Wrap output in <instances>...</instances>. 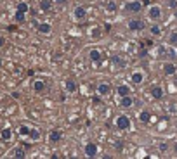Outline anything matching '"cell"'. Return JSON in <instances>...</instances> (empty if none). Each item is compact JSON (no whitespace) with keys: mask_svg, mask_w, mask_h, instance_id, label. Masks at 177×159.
<instances>
[{"mask_svg":"<svg viewBox=\"0 0 177 159\" xmlns=\"http://www.w3.org/2000/svg\"><path fill=\"white\" fill-rule=\"evenodd\" d=\"M125 12H129V14H139L142 11V2L141 0H129L127 4H125Z\"/></svg>","mask_w":177,"mask_h":159,"instance_id":"obj_1","label":"cell"},{"mask_svg":"<svg viewBox=\"0 0 177 159\" xmlns=\"http://www.w3.org/2000/svg\"><path fill=\"white\" fill-rule=\"evenodd\" d=\"M96 92H97V95H101V97H108V95H111V92H113V87L109 81H99L96 87Z\"/></svg>","mask_w":177,"mask_h":159,"instance_id":"obj_2","label":"cell"},{"mask_svg":"<svg viewBox=\"0 0 177 159\" xmlns=\"http://www.w3.org/2000/svg\"><path fill=\"white\" fill-rule=\"evenodd\" d=\"M130 118L127 116V114H120V116L115 119V126L118 128V130H122V132H125V130H129L130 128Z\"/></svg>","mask_w":177,"mask_h":159,"instance_id":"obj_3","label":"cell"},{"mask_svg":"<svg viewBox=\"0 0 177 159\" xmlns=\"http://www.w3.org/2000/svg\"><path fill=\"white\" fill-rule=\"evenodd\" d=\"M148 19H149V21H160L161 19V7L151 5L149 9H148Z\"/></svg>","mask_w":177,"mask_h":159,"instance_id":"obj_4","label":"cell"},{"mask_svg":"<svg viewBox=\"0 0 177 159\" xmlns=\"http://www.w3.org/2000/svg\"><path fill=\"white\" fill-rule=\"evenodd\" d=\"M83 152H85L87 157H97L99 147H97V143H94V142H87L85 147H83Z\"/></svg>","mask_w":177,"mask_h":159,"instance_id":"obj_5","label":"cell"},{"mask_svg":"<svg viewBox=\"0 0 177 159\" xmlns=\"http://www.w3.org/2000/svg\"><path fill=\"white\" fill-rule=\"evenodd\" d=\"M85 17H87V9L83 5H76L75 9H73V19H75L76 23L85 21Z\"/></svg>","mask_w":177,"mask_h":159,"instance_id":"obj_6","label":"cell"},{"mask_svg":"<svg viewBox=\"0 0 177 159\" xmlns=\"http://www.w3.org/2000/svg\"><path fill=\"white\" fill-rule=\"evenodd\" d=\"M127 28H129V31H141V30H144V21L134 17V19H130L127 23Z\"/></svg>","mask_w":177,"mask_h":159,"instance_id":"obj_7","label":"cell"},{"mask_svg":"<svg viewBox=\"0 0 177 159\" xmlns=\"http://www.w3.org/2000/svg\"><path fill=\"white\" fill-rule=\"evenodd\" d=\"M52 30H54V28H52V24H50L49 21H43V23H40V24H37V31L40 33V35H45V37L50 35Z\"/></svg>","mask_w":177,"mask_h":159,"instance_id":"obj_8","label":"cell"},{"mask_svg":"<svg viewBox=\"0 0 177 159\" xmlns=\"http://www.w3.org/2000/svg\"><path fill=\"white\" fill-rule=\"evenodd\" d=\"M65 90L68 92V94H75V92L78 90V85H76V81L73 78H66L65 80Z\"/></svg>","mask_w":177,"mask_h":159,"instance_id":"obj_9","label":"cell"},{"mask_svg":"<svg viewBox=\"0 0 177 159\" xmlns=\"http://www.w3.org/2000/svg\"><path fill=\"white\" fill-rule=\"evenodd\" d=\"M89 59H90L92 62H101L102 61V52L99 48H90V52H89Z\"/></svg>","mask_w":177,"mask_h":159,"instance_id":"obj_10","label":"cell"},{"mask_svg":"<svg viewBox=\"0 0 177 159\" xmlns=\"http://www.w3.org/2000/svg\"><path fill=\"white\" fill-rule=\"evenodd\" d=\"M54 7L52 0H38V11L40 12H49Z\"/></svg>","mask_w":177,"mask_h":159,"instance_id":"obj_11","label":"cell"},{"mask_svg":"<svg viewBox=\"0 0 177 159\" xmlns=\"http://www.w3.org/2000/svg\"><path fill=\"white\" fill-rule=\"evenodd\" d=\"M130 81H132V85H141L144 81V73L142 71H134L130 74Z\"/></svg>","mask_w":177,"mask_h":159,"instance_id":"obj_12","label":"cell"},{"mask_svg":"<svg viewBox=\"0 0 177 159\" xmlns=\"http://www.w3.org/2000/svg\"><path fill=\"white\" fill-rule=\"evenodd\" d=\"M175 71H177V66H175V62H174V61H168V62L163 64V73H165L167 76L175 74Z\"/></svg>","mask_w":177,"mask_h":159,"instance_id":"obj_13","label":"cell"},{"mask_svg":"<svg viewBox=\"0 0 177 159\" xmlns=\"http://www.w3.org/2000/svg\"><path fill=\"white\" fill-rule=\"evenodd\" d=\"M45 88H47V85H45L43 80H35V81H33V92H35V94H43Z\"/></svg>","mask_w":177,"mask_h":159,"instance_id":"obj_14","label":"cell"},{"mask_svg":"<svg viewBox=\"0 0 177 159\" xmlns=\"http://www.w3.org/2000/svg\"><path fill=\"white\" fill-rule=\"evenodd\" d=\"M151 97L153 99H156V101H160V99H163V95H165V92H163V88L161 87H158V85H155V87H151Z\"/></svg>","mask_w":177,"mask_h":159,"instance_id":"obj_15","label":"cell"},{"mask_svg":"<svg viewBox=\"0 0 177 159\" xmlns=\"http://www.w3.org/2000/svg\"><path fill=\"white\" fill-rule=\"evenodd\" d=\"M61 138H63V132L61 130H52V132L49 133V142L50 143H57Z\"/></svg>","mask_w":177,"mask_h":159,"instance_id":"obj_16","label":"cell"},{"mask_svg":"<svg viewBox=\"0 0 177 159\" xmlns=\"http://www.w3.org/2000/svg\"><path fill=\"white\" fill-rule=\"evenodd\" d=\"M120 106L124 107V109H129V107L134 106V99L130 95H124V97H120Z\"/></svg>","mask_w":177,"mask_h":159,"instance_id":"obj_17","label":"cell"},{"mask_svg":"<svg viewBox=\"0 0 177 159\" xmlns=\"http://www.w3.org/2000/svg\"><path fill=\"white\" fill-rule=\"evenodd\" d=\"M132 90H130L129 85H118L116 87V95L118 97H124V95H130Z\"/></svg>","mask_w":177,"mask_h":159,"instance_id":"obj_18","label":"cell"},{"mask_svg":"<svg viewBox=\"0 0 177 159\" xmlns=\"http://www.w3.org/2000/svg\"><path fill=\"white\" fill-rule=\"evenodd\" d=\"M139 119H141V123H144V125H148V123L151 121V112L148 111V109H144V111H141V112H139Z\"/></svg>","mask_w":177,"mask_h":159,"instance_id":"obj_19","label":"cell"},{"mask_svg":"<svg viewBox=\"0 0 177 159\" xmlns=\"http://www.w3.org/2000/svg\"><path fill=\"white\" fill-rule=\"evenodd\" d=\"M0 138H2V140H11L12 138V130L11 128H4V130H2V132H0Z\"/></svg>","mask_w":177,"mask_h":159,"instance_id":"obj_20","label":"cell"},{"mask_svg":"<svg viewBox=\"0 0 177 159\" xmlns=\"http://www.w3.org/2000/svg\"><path fill=\"white\" fill-rule=\"evenodd\" d=\"M14 21L16 23H24L26 21V12H21V11H16V14H14Z\"/></svg>","mask_w":177,"mask_h":159,"instance_id":"obj_21","label":"cell"},{"mask_svg":"<svg viewBox=\"0 0 177 159\" xmlns=\"http://www.w3.org/2000/svg\"><path fill=\"white\" fill-rule=\"evenodd\" d=\"M111 62L115 64L116 68H124V66H125V61L120 57V55H113V57H111Z\"/></svg>","mask_w":177,"mask_h":159,"instance_id":"obj_22","label":"cell"},{"mask_svg":"<svg viewBox=\"0 0 177 159\" xmlns=\"http://www.w3.org/2000/svg\"><path fill=\"white\" fill-rule=\"evenodd\" d=\"M106 11L116 12V11H118V4L115 2V0H108V2H106Z\"/></svg>","mask_w":177,"mask_h":159,"instance_id":"obj_23","label":"cell"},{"mask_svg":"<svg viewBox=\"0 0 177 159\" xmlns=\"http://www.w3.org/2000/svg\"><path fill=\"white\" fill-rule=\"evenodd\" d=\"M14 157L24 159V157H26V150H24L23 147H16V149H14Z\"/></svg>","mask_w":177,"mask_h":159,"instance_id":"obj_24","label":"cell"},{"mask_svg":"<svg viewBox=\"0 0 177 159\" xmlns=\"http://www.w3.org/2000/svg\"><path fill=\"white\" fill-rule=\"evenodd\" d=\"M16 11H21V12H26V14H28V11H30L28 2H24V0H23V2H19V4L16 5Z\"/></svg>","mask_w":177,"mask_h":159,"instance_id":"obj_25","label":"cell"},{"mask_svg":"<svg viewBox=\"0 0 177 159\" xmlns=\"http://www.w3.org/2000/svg\"><path fill=\"white\" fill-rule=\"evenodd\" d=\"M30 130H31L30 126L21 125V126H19V135H21V137H28V135H30Z\"/></svg>","mask_w":177,"mask_h":159,"instance_id":"obj_26","label":"cell"},{"mask_svg":"<svg viewBox=\"0 0 177 159\" xmlns=\"http://www.w3.org/2000/svg\"><path fill=\"white\" fill-rule=\"evenodd\" d=\"M151 35H155V37H160V35H161V28L158 26V24H153V26H151Z\"/></svg>","mask_w":177,"mask_h":159,"instance_id":"obj_27","label":"cell"},{"mask_svg":"<svg viewBox=\"0 0 177 159\" xmlns=\"http://www.w3.org/2000/svg\"><path fill=\"white\" fill-rule=\"evenodd\" d=\"M28 137L31 138V140H38V138H40V132H38V130H30V135H28Z\"/></svg>","mask_w":177,"mask_h":159,"instance_id":"obj_28","label":"cell"},{"mask_svg":"<svg viewBox=\"0 0 177 159\" xmlns=\"http://www.w3.org/2000/svg\"><path fill=\"white\" fill-rule=\"evenodd\" d=\"M168 42H170L172 45H177V31L170 33V37H168Z\"/></svg>","mask_w":177,"mask_h":159,"instance_id":"obj_29","label":"cell"},{"mask_svg":"<svg viewBox=\"0 0 177 159\" xmlns=\"http://www.w3.org/2000/svg\"><path fill=\"white\" fill-rule=\"evenodd\" d=\"M158 149H160V152H167L168 150V143H165V142L158 143Z\"/></svg>","mask_w":177,"mask_h":159,"instance_id":"obj_30","label":"cell"},{"mask_svg":"<svg viewBox=\"0 0 177 159\" xmlns=\"http://www.w3.org/2000/svg\"><path fill=\"white\" fill-rule=\"evenodd\" d=\"M168 7L175 9V7H177V0H168Z\"/></svg>","mask_w":177,"mask_h":159,"instance_id":"obj_31","label":"cell"},{"mask_svg":"<svg viewBox=\"0 0 177 159\" xmlns=\"http://www.w3.org/2000/svg\"><path fill=\"white\" fill-rule=\"evenodd\" d=\"M12 97H14L16 101H19V99H21V94H19V92H12Z\"/></svg>","mask_w":177,"mask_h":159,"instance_id":"obj_32","label":"cell"},{"mask_svg":"<svg viewBox=\"0 0 177 159\" xmlns=\"http://www.w3.org/2000/svg\"><path fill=\"white\" fill-rule=\"evenodd\" d=\"M54 4H59V5H65L66 0H54Z\"/></svg>","mask_w":177,"mask_h":159,"instance_id":"obj_33","label":"cell"},{"mask_svg":"<svg viewBox=\"0 0 177 159\" xmlns=\"http://www.w3.org/2000/svg\"><path fill=\"white\" fill-rule=\"evenodd\" d=\"M4 45H6V38H4V37H0V48L4 47Z\"/></svg>","mask_w":177,"mask_h":159,"instance_id":"obj_34","label":"cell"},{"mask_svg":"<svg viewBox=\"0 0 177 159\" xmlns=\"http://www.w3.org/2000/svg\"><path fill=\"white\" fill-rule=\"evenodd\" d=\"M174 152H175V154H177V142H175V143H174Z\"/></svg>","mask_w":177,"mask_h":159,"instance_id":"obj_35","label":"cell"},{"mask_svg":"<svg viewBox=\"0 0 177 159\" xmlns=\"http://www.w3.org/2000/svg\"><path fill=\"white\" fill-rule=\"evenodd\" d=\"M144 4H149V0H142V5H144Z\"/></svg>","mask_w":177,"mask_h":159,"instance_id":"obj_36","label":"cell"}]
</instances>
